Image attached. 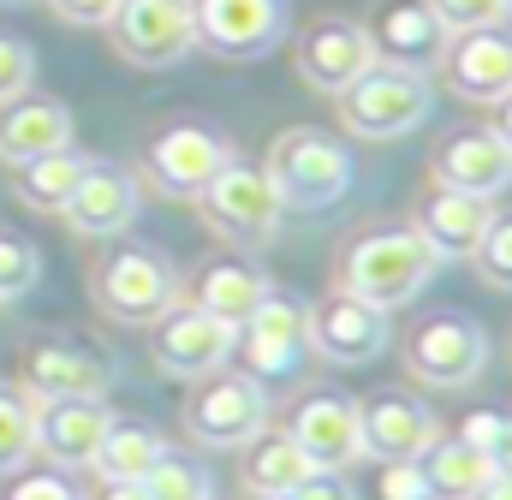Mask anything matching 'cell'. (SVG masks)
<instances>
[{"label": "cell", "mask_w": 512, "mask_h": 500, "mask_svg": "<svg viewBox=\"0 0 512 500\" xmlns=\"http://www.w3.org/2000/svg\"><path fill=\"white\" fill-rule=\"evenodd\" d=\"M489 465H495V477H512V417H501V435L489 447Z\"/></svg>", "instance_id": "obj_41"}, {"label": "cell", "mask_w": 512, "mask_h": 500, "mask_svg": "<svg viewBox=\"0 0 512 500\" xmlns=\"http://www.w3.org/2000/svg\"><path fill=\"white\" fill-rule=\"evenodd\" d=\"M12 6H24V0H12Z\"/></svg>", "instance_id": "obj_47"}, {"label": "cell", "mask_w": 512, "mask_h": 500, "mask_svg": "<svg viewBox=\"0 0 512 500\" xmlns=\"http://www.w3.org/2000/svg\"><path fill=\"white\" fill-rule=\"evenodd\" d=\"M364 495L370 500H435L429 483H423V471H417V459H376Z\"/></svg>", "instance_id": "obj_33"}, {"label": "cell", "mask_w": 512, "mask_h": 500, "mask_svg": "<svg viewBox=\"0 0 512 500\" xmlns=\"http://www.w3.org/2000/svg\"><path fill=\"white\" fill-rule=\"evenodd\" d=\"M120 60L131 66H179L197 48V6L191 0H126L108 24Z\"/></svg>", "instance_id": "obj_8"}, {"label": "cell", "mask_w": 512, "mask_h": 500, "mask_svg": "<svg viewBox=\"0 0 512 500\" xmlns=\"http://www.w3.org/2000/svg\"><path fill=\"white\" fill-rule=\"evenodd\" d=\"M185 429L203 447H245L256 429H268V393L262 381L233 370H215L197 381V393L185 399Z\"/></svg>", "instance_id": "obj_7"}, {"label": "cell", "mask_w": 512, "mask_h": 500, "mask_svg": "<svg viewBox=\"0 0 512 500\" xmlns=\"http://www.w3.org/2000/svg\"><path fill=\"white\" fill-rule=\"evenodd\" d=\"M161 453H167V441H161L149 423H108V435H102L90 471H96L102 483H143Z\"/></svg>", "instance_id": "obj_29"}, {"label": "cell", "mask_w": 512, "mask_h": 500, "mask_svg": "<svg viewBox=\"0 0 512 500\" xmlns=\"http://www.w3.org/2000/svg\"><path fill=\"white\" fill-rule=\"evenodd\" d=\"M203 203V221L227 239V245H268L274 233H280V221H286V203H280V191H274V179L251 167V161H227L215 179H209V191L197 197Z\"/></svg>", "instance_id": "obj_5"}, {"label": "cell", "mask_w": 512, "mask_h": 500, "mask_svg": "<svg viewBox=\"0 0 512 500\" xmlns=\"http://www.w3.org/2000/svg\"><path fill=\"white\" fill-rule=\"evenodd\" d=\"M239 352V328H227V322H215L209 310H197V304H173L167 316H161V334H155V364L167 375H179V381H203V375L227 370V358Z\"/></svg>", "instance_id": "obj_13"}, {"label": "cell", "mask_w": 512, "mask_h": 500, "mask_svg": "<svg viewBox=\"0 0 512 500\" xmlns=\"http://www.w3.org/2000/svg\"><path fill=\"white\" fill-rule=\"evenodd\" d=\"M256 500H280V495H256Z\"/></svg>", "instance_id": "obj_45"}, {"label": "cell", "mask_w": 512, "mask_h": 500, "mask_svg": "<svg viewBox=\"0 0 512 500\" xmlns=\"http://www.w3.org/2000/svg\"><path fill=\"white\" fill-rule=\"evenodd\" d=\"M72 143V114H66V102H54V96H12V102H0V161L6 167H18V161H30V155H48V149H66Z\"/></svg>", "instance_id": "obj_24"}, {"label": "cell", "mask_w": 512, "mask_h": 500, "mask_svg": "<svg viewBox=\"0 0 512 500\" xmlns=\"http://www.w3.org/2000/svg\"><path fill=\"white\" fill-rule=\"evenodd\" d=\"M197 6V48L221 60H262L280 48L292 6L286 0H191Z\"/></svg>", "instance_id": "obj_10"}, {"label": "cell", "mask_w": 512, "mask_h": 500, "mask_svg": "<svg viewBox=\"0 0 512 500\" xmlns=\"http://www.w3.org/2000/svg\"><path fill=\"white\" fill-rule=\"evenodd\" d=\"M489 364V334L465 310H435L405 334V370L429 387H471Z\"/></svg>", "instance_id": "obj_6"}, {"label": "cell", "mask_w": 512, "mask_h": 500, "mask_svg": "<svg viewBox=\"0 0 512 500\" xmlns=\"http://www.w3.org/2000/svg\"><path fill=\"white\" fill-rule=\"evenodd\" d=\"M48 6H54V18H66V24L108 30V24H114V12H120L126 0H48Z\"/></svg>", "instance_id": "obj_37"}, {"label": "cell", "mask_w": 512, "mask_h": 500, "mask_svg": "<svg viewBox=\"0 0 512 500\" xmlns=\"http://www.w3.org/2000/svg\"><path fill=\"white\" fill-rule=\"evenodd\" d=\"M435 185L465 191V197H501L512 185V149L495 131H459L435 149Z\"/></svg>", "instance_id": "obj_23"}, {"label": "cell", "mask_w": 512, "mask_h": 500, "mask_svg": "<svg viewBox=\"0 0 512 500\" xmlns=\"http://www.w3.org/2000/svg\"><path fill=\"white\" fill-rule=\"evenodd\" d=\"M489 221H495V203H489V197H465V191L435 185V191L417 203V227H411V233L435 250L441 262H465L471 250L483 245Z\"/></svg>", "instance_id": "obj_22"}, {"label": "cell", "mask_w": 512, "mask_h": 500, "mask_svg": "<svg viewBox=\"0 0 512 500\" xmlns=\"http://www.w3.org/2000/svg\"><path fill=\"white\" fill-rule=\"evenodd\" d=\"M60 215L84 239H114V233H126L131 221H137V179H131L126 167H114V161H90Z\"/></svg>", "instance_id": "obj_19"}, {"label": "cell", "mask_w": 512, "mask_h": 500, "mask_svg": "<svg viewBox=\"0 0 512 500\" xmlns=\"http://www.w3.org/2000/svg\"><path fill=\"white\" fill-rule=\"evenodd\" d=\"M90 292H96V304H102L114 322L149 328V322H161V316L179 304V274H173V262H167L161 250L126 245V250H114V256L96 262Z\"/></svg>", "instance_id": "obj_3"}, {"label": "cell", "mask_w": 512, "mask_h": 500, "mask_svg": "<svg viewBox=\"0 0 512 500\" xmlns=\"http://www.w3.org/2000/svg\"><path fill=\"white\" fill-rule=\"evenodd\" d=\"M447 72V90L459 102H477V108H495L501 96H512V30L489 24V30H459L441 54Z\"/></svg>", "instance_id": "obj_15"}, {"label": "cell", "mask_w": 512, "mask_h": 500, "mask_svg": "<svg viewBox=\"0 0 512 500\" xmlns=\"http://www.w3.org/2000/svg\"><path fill=\"white\" fill-rule=\"evenodd\" d=\"M36 453V399L18 387H0V477L18 471Z\"/></svg>", "instance_id": "obj_31"}, {"label": "cell", "mask_w": 512, "mask_h": 500, "mask_svg": "<svg viewBox=\"0 0 512 500\" xmlns=\"http://www.w3.org/2000/svg\"><path fill=\"white\" fill-rule=\"evenodd\" d=\"M30 78H36V54H30V42H18V36L0 30V102L24 96Z\"/></svg>", "instance_id": "obj_36"}, {"label": "cell", "mask_w": 512, "mask_h": 500, "mask_svg": "<svg viewBox=\"0 0 512 500\" xmlns=\"http://www.w3.org/2000/svg\"><path fill=\"white\" fill-rule=\"evenodd\" d=\"M143 495L149 500H209L215 495V477L203 459H185V453H161L143 477Z\"/></svg>", "instance_id": "obj_30"}, {"label": "cell", "mask_w": 512, "mask_h": 500, "mask_svg": "<svg viewBox=\"0 0 512 500\" xmlns=\"http://www.w3.org/2000/svg\"><path fill=\"white\" fill-rule=\"evenodd\" d=\"M280 500H358V489L346 483V471H304V483Z\"/></svg>", "instance_id": "obj_38"}, {"label": "cell", "mask_w": 512, "mask_h": 500, "mask_svg": "<svg viewBox=\"0 0 512 500\" xmlns=\"http://www.w3.org/2000/svg\"><path fill=\"white\" fill-rule=\"evenodd\" d=\"M12 500H78V495H72V483H66V477H54V471H36V477H18Z\"/></svg>", "instance_id": "obj_39"}, {"label": "cell", "mask_w": 512, "mask_h": 500, "mask_svg": "<svg viewBox=\"0 0 512 500\" xmlns=\"http://www.w3.org/2000/svg\"><path fill=\"white\" fill-rule=\"evenodd\" d=\"M262 173L274 179L286 215H322V209H334V203L352 191L358 161H352V149H346L340 137L298 125V131H280V137H274Z\"/></svg>", "instance_id": "obj_1"}, {"label": "cell", "mask_w": 512, "mask_h": 500, "mask_svg": "<svg viewBox=\"0 0 512 500\" xmlns=\"http://www.w3.org/2000/svg\"><path fill=\"white\" fill-rule=\"evenodd\" d=\"M489 131H495V137L512 149V96H501V102H495V125H489Z\"/></svg>", "instance_id": "obj_42"}, {"label": "cell", "mask_w": 512, "mask_h": 500, "mask_svg": "<svg viewBox=\"0 0 512 500\" xmlns=\"http://www.w3.org/2000/svg\"><path fill=\"white\" fill-rule=\"evenodd\" d=\"M429 108H435L429 78L382 60L340 90V120L352 125V137H405L429 120Z\"/></svg>", "instance_id": "obj_4"}, {"label": "cell", "mask_w": 512, "mask_h": 500, "mask_svg": "<svg viewBox=\"0 0 512 500\" xmlns=\"http://www.w3.org/2000/svg\"><path fill=\"white\" fill-rule=\"evenodd\" d=\"M429 12L459 36V30H489V24H501L507 18V6L501 0H429Z\"/></svg>", "instance_id": "obj_35"}, {"label": "cell", "mask_w": 512, "mask_h": 500, "mask_svg": "<svg viewBox=\"0 0 512 500\" xmlns=\"http://www.w3.org/2000/svg\"><path fill=\"white\" fill-rule=\"evenodd\" d=\"M84 167H90V155H78V149L66 143V149H48V155L18 161V167H12V185H18V197H24L30 209L60 215V209H66V197L78 191Z\"/></svg>", "instance_id": "obj_26"}, {"label": "cell", "mask_w": 512, "mask_h": 500, "mask_svg": "<svg viewBox=\"0 0 512 500\" xmlns=\"http://www.w3.org/2000/svg\"><path fill=\"white\" fill-rule=\"evenodd\" d=\"M495 435H501V411H471V417H465V429H459V441H465V447H477L483 459H489Z\"/></svg>", "instance_id": "obj_40"}, {"label": "cell", "mask_w": 512, "mask_h": 500, "mask_svg": "<svg viewBox=\"0 0 512 500\" xmlns=\"http://www.w3.org/2000/svg\"><path fill=\"white\" fill-rule=\"evenodd\" d=\"M262 298H268V274L251 268V262H215V268H203V280H197V310H209V316L227 322V328H245Z\"/></svg>", "instance_id": "obj_25"}, {"label": "cell", "mask_w": 512, "mask_h": 500, "mask_svg": "<svg viewBox=\"0 0 512 500\" xmlns=\"http://www.w3.org/2000/svg\"><path fill=\"white\" fill-rule=\"evenodd\" d=\"M18 387L30 399H102L114 387V364L78 340H36L24 352Z\"/></svg>", "instance_id": "obj_16"}, {"label": "cell", "mask_w": 512, "mask_h": 500, "mask_svg": "<svg viewBox=\"0 0 512 500\" xmlns=\"http://www.w3.org/2000/svg\"><path fill=\"white\" fill-rule=\"evenodd\" d=\"M239 346H245V375L251 381H292L304 370V352H310V310L268 286V298L239 328Z\"/></svg>", "instance_id": "obj_9"}, {"label": "cell", "mask_w": 512, "mask_h": 500, "mask_svg": "<svg viewBox=\"0 0 512 500\" xmlns=\"http://www.w3.org/2000/svg\"><path fill=\"white\" fill-rule=\"evenodd\" d=\"M364 30H370V48H376L382 66H405V72H423V78L441 66V54L453 42V30L429 12V0H382Z\"/></svg>", "instance_id": "obj_14"}, {"label": "cell", "mask_w": 512, "mask_h": 500, "mask_svg": "<svg viewBox=\"0 0 512 500\" xmlns=\"http://www.w3.org/2000/svg\"><path fill=\"white\" fill-rule=\"evenodd\" d=\"M108 423H114V411L102 399H36V453L78 471L96 459Z\"/></svg>", "instance_id": "obj_21"}, {"label": "cell", "mask_w": 512, "mask_h": 500, "mask_svg": "<svg viewBox=\"0 0 512 500\" xmlns=\"http://www.w3.org/2000/svg\"><path fill=\"white\" fill-rule=\"evenodd\" d=\"M304 471H310V459L298 453V441L280 429H256L251 441H245V489L251 495H292L298 483H304Z\"/></svg>", "instance_id": "obj_28"}, {"label": "cell", "mask_w": 512, "mask_h": 500, "mask_svg": "<svg viewBox=\"0 0 512 500\" xmlns=\"http://www.w3.org/2000/svg\"><path fill=\"white\" fill-rule=\"evenodd\" d=\"M96 500H149V495H143V483H102Z\"/></svg>", "instance_id": "obj_43"}, {"label": "cell", "mask_w": 512, "mask_h": 500, "mask_svg": "<svg viewBox=\"0 0 512 500\" xmlns=\"http://www.w3.org/2000/svg\"><path fill=\"white\" fill-rule=\"evenodd\" d=\"M36 280H42V256H36V245L18 239V233H0V304H6V298H24Z\"/></svg>", "instance_id": "obj_32"}, {"label": "cell", "mask_w": 512, "mask_h": 500, "mask_svg": "<svg viewBox=\"0 0 512 500\" xmlns=\"http://www.w3.org/2000/svg\"><path fill=\"white\" fill-rule=\"evenodd\" d=\"M501 6H507V12H512V0H501Z\"/></svg>", "instance_id": "obj_46"}, {"label": "cell", "mask_w": 512, "mask_h": 500, "mask_svg": "<svg viewBox=\"0 0 512 500\" xmlns=\"http://www.w3.org/2000/svg\"><path fill=\"white\" fill-rule=\"evenodd\" d=\"M477 500H512V477H489V483L477 489Z\"/></svg>", "instance_id": "obj_44"}, {"label": "cell", "mask_w": 512, "mask_h": 500, "mask_svg": "<svg viewBox=\"0 0 512 500\" xmlns=\"http://www.w3.org/2000/svg\"><path fill=\"white\" fill-rule=\"evenodd\" d=\"M376 66V48H370V30L352 24V18H322L304 48H298V72L322 90V96H340L352 78H364Z\"/></svg>", "instance_id": "obj_20"}, {"label": "cell", "mask_w": 512, "mask_h": 500, "mask_svg": "<svg viewBox=\"0 0 512 500\" xmlns=\"http://www.w3.org/2000/svg\"><path fill=\"white\" fill-rule=\"evenodd\" d=\"M233 161V143L209 125H167L149 149H143V167H149V185L161 197H203L209 179Z\"/></svg>", "instance_id": "obj_11"}, {"label": "cell", "mask_w": 512, "mask_h": 500, "mask_svg": "<svg viewBox=\"0 0 512 500\" xmlns=\"http://www.w3.org/2000/svg\"><path fill=\"white\" fill-rule=\"evenodd\" d=\"M298 453L310 459V471H352L364 459V441H358V405L346 393H310L298 411H292V429Z\"/></svg>", "instance_id": "obj_17"}, {"label": "cell", "mask_w": 512, "mask_h": 500, "mask_svg": "<svg viewBox=\"0 0 512 500\" xmlns=\"http://www.w3.org/2000/svg\"><path fill=\"white\" fill-rule=\"evenodd\" d=\"M393 328H387V310L364 304L358 292H334L322 304H310V352H322L328 364H370L382 358Z\"/></svg>", "instance_id": "obj_12"}, {"label": "cell", "mask_w": 512, "mask_h": 500, "mask_svg": "<svg viewBox=\"0 0 512 500\" xmlns=\"http://www.w3.org/2000/svg\"><path fill=\"white\" fill-rule=\"evenodd\" d=\"M435 268H441V256L423 245L411 227H382V233H364L358 245L346 250L340 286L358 292L376 310H399V304H411L435 280Z\"/></svg>", "instance_id": "obj_2"}, {"label": "cell", "mask_w": 512, "mask_h": 500, "mask_svg": "<svg viewBox=\"0 0 512 500\" xmlns=\"http://www.w3.org/2000/svg\"><path fill=\"white\" fill-rule=\"evenodd\" d=\"M441 435L435 411L405 393H376L358 405V441L364 459H423V447Z\"/></svg>", "instance_id": "obj_18"}, {"label": "cell", "mask_w": 512, "mask_h": 500, "mask_svg": "<svg viewBox=\"0 0 512 500\" xmlns=\"http://www.w3.org/2000/svg\"><path fill=\"white\" fill-rule=\"evenodd\" d=\"M417 471H423V483H429V495L435 500H477V489L495 477V465H489L477 447H465L459 435H453V441L435 435V441L423 447Z\"/></svg>", "instance_id": "obj_27"}, {"label": "cell", "mask_w": 512, "mask_h": 500, "mask_svg": "<svg viewBox=\"0 0 512 500\" xmlns=\"http://www.w3.org/2000/svg\"><path fill=\"white\" fill-rule=\"evenodd\" d=\"M471 262H477V274L489 286L512 292V215L507 221H489V233H483V245L471 250Z\"/></svg>", "instance_id": "obj_34"}]
</instances>
